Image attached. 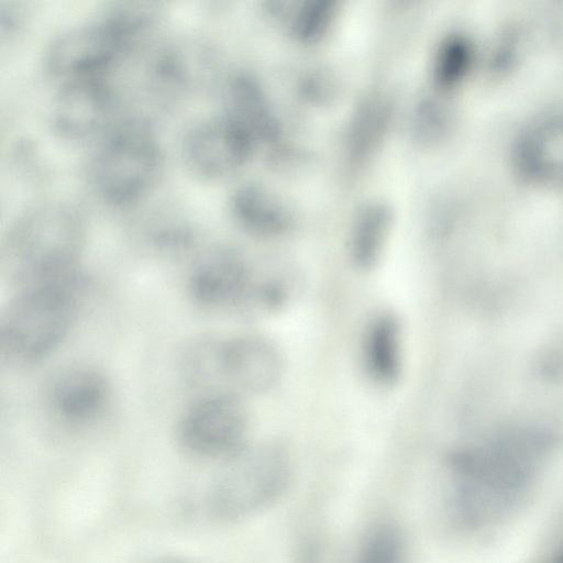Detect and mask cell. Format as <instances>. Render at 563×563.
Here are the masks:
<instances>
[{
	"instance_id": "obj_1",
	"label": "cell",
	"mask_w": 563,
	"mask_h": 563,
	"mask_svg": "<svg viewBox=\"0 0 563 563\" xmlns=\"http://www.w3.org/2000/svg\"><path fill=\"white\" fill-rule=\"evenodd\" d=\"M549 445L544 433L515 428L456 451L451 468L457 511L481 522L510 510L529 490Z\"/></svg>"
},
{
	"instance_id": "obj_2",
	"label": "cell",
	"mask_w": 563,
	"mask_h": 563,
	"mask_svg": "<svg viewBox=\"0 0 563 563\" xmlns=\"http://www.w3.org/2000/svg\"><path fill=\"white\" fill-rule=\"evenodd\" d=\"M85 295L81 274L14 290L0 316V355L29 367L52 355L77 321Z\"/></svg>"
},
{
	"instance_id": "obj_3",
	"label": "cell",
	"mask_w": 563,
	"mask_h": 563,
	"mask_svg": "<svg viewBox=\"0 0 563 563\" xmlns=\"http://www.w3.org/2000/svg\"><path fill=\"white\" fill-rule=\"evenodd\" d=\"M84 242L82 225L74 213L59 207L38 208L10 229L0 275L14 290L75 276Z\"/></svg>"
},
{
	"instance_id": "obj_4",
	"label": "cell",
	"mask_w": 563,
	"mask_h": 563,
	"mask_svg": "<svg viewBox=\"0 0 563 563\" xmlns=\"http://www.w3.org/2000/svg\"><path fill=\"white\" fill-rule=\"evenodd\" d=\"M180 374L194 389L236 397L271 390L283 374V358L267 339L240 334L205 335L180 355Z\"/></svg>"
},
{
	"instance_id": "obj_5",
	"label": "cell",
	"mask_w": 563,
	"mask_h": 563,
	"mask_svg": "<svg viewBox=\"0 0 563 563\" xmlns=\"http://www.w3.org/2000/svg\"><path fill=\"white\" fill-rule=\"evenodd\" d=\"M290 461L276 443L243 446L212 483L207 507L212 518L235 520L246 517L276 499L288 483Z\"/></svg>"
},
{
	"instance_id": "obj_6",
	"label": "cell",
	"mask_w": 563,
	"mask_h": 563,
	"mask_svg": "<svg viewBox=\"0 0 563 563\" xmlns=\"http://www.w3.org/2000/svg\"><path fill=\"white\" fill-rule=\"evenodd\" d=\"M285 272L258 273L241 255L216 250L200 257L190 269L187 290L203 309L273 311L284 288Z\"/></svg>"
},
{
	"instance_id": "obj_7",
	"label": "cell",
	"mask_w": 563,
	"mask_h": 563,
	"mask_svg": "<svg viewBox=\"0 0 563 563\" xmlns=\"http://www.w3.org/2000/svg\"><path fill=\"white\" fill-rule=\"evenodd\" d=\"M144 19V11L120 9L102 20L69 30L51 44L48 70L71 79L91 76L112 60L126 35Z\"/></svg>"
},
{
	"instance_id": "obj_8",
	"label": "cell",
	"mask_w": 563,
	"mask_h": 563,
	"mask_svg": "<svg viewBox=\"0 0 563 563\" xmlns=\"http://www.w3.org/2000/svg\"><path fill=\"white\" fill-rule=\"evenodd\" d=\"M249 416L240 397L200 395L183 412L176 427L180 446L199 457H230L244 446Z\"/></svg>"
},
{
	"instance_id": "obj_9",
	"label": "cell",
	"mask_w": 563,
	"mask_h": 563,
	"mask_svg": "<svg viewBox=\"0 0 563 563\" xmlns=\"http://www.w3.org/2000/svg\"><path fill=\"white\" fill-rule=\"evenodd\" d=\"M44 409L66 429L82 430L99 423L113 400L112 385L98 367L71 363L55 369L42 391Z\"/></svg>"
},
{
	"instance_id": "obj_10",
	"label": "cell",
	"mask_w": 563,
	"mask_h": 563,
	"mask_svg": "<svg viewBox=\"0 0 563 563\" xmlns=\"http://www.w3.org/2000/svg\"><path fill=\"white\" fill-rule=\"evenodd\" d=\"M157 166L155 140L143 129L130 128L106 142L95 159L92 178L107 200L125 202L144 191Z\"/></svg>"
},
{
	"instance_id": "obj_11",
	"label": "cell",
	"mask_w": 563,
	"mask_h": 563,
	"mask_svg": "<svg viewBox=\"0 0 563 563\" xmlns=\"http://www.w3.org/2000/svg\"><path fill=\"white\" fill-rule=\"evenodd\" d=\"M512 163L529 184L563 185V111L547 113L523 128L512 147Z\"/></svg>"
},
{
	"instance_id": "obj_12",
	"label": "cell",
	"mask_w": 563,
	"mask_h": 563,
	"mask_svg": "<svg viewBox=\"0 0 563 563\" xmlns=\"http://www.w3.org/2000/svg\"><path fill=\"white\" fill-rule=\"evenodd\" d=\"M246 147V135L234 119L210 120L187 134L185 162L198 176L219 177L241 163Z\"/></svg>"
},
{
	"instance_id": "obj_13",
	"label": "cell",
	"mask_w": 563,
	"mask_h": 563,
	"mask_svg": "<svg viewBox=\"0 0 563 563\" xmlns=\"http://www.w3.org/2000/svg\"><path fill=\"white\" fill-rule=\"evenodd\" d=\"M107 93L91 76L73 78L58 93L54 124L67 136H82L98 128L106 113Z\"/></svg>"
},
{
	"instance_id": "obj_14",
	"label": "cell",
	"mask_w": 563,
	"mask_h": 563,
	"mask_svg": "<svg viewBox=\"0 0 563 563\" xmlns=\"http://www.w3.org/2000/svg\"><path fill=\"white\" fill-rule=\"evenodd\" d=\"M362 360L369 378L382 386L395 384L402 368L401 329L390 313L376 316L366 327Z\"/></svg>"
},
{
	"instance_id": "obj_15",
	"label": "cell",
	"mask_w": 563,
	"mask_h": 563,
	"mask_svg": "<svg viewBox=\"0 0 563 563\" xmlns=\"http://www.w3.org/2000/svg\"><path fill=\"white\" fill-rule=\"evenodd\" d=\"M355 563H406L402 534L389 525L374 528L364 539Z\"/></svg>"
},
{
	"instance_id": "obj_16",
	"label": "cell",
	"mask_w": 563,
	"mask_h": 563,
	"mask_svg": "<svg viewBox=\"0 0 563 563\" xmlns=\"http://www.w3.org/2000/svg\"><path fill=\"white\" fill-rule=\"evenodd\" d=\"M387 234V222L380 214L364 219L356 228L351 257L360 269H371L379 261Z\"/></svg>"
},
{
	"instance_id": "obj_17",
	"label": "cell",
	"mask_w": 563,
	"mask_h": 563,
	"mask_svg": "<svg viewBox=\"0 0 563 563\" xmlns=\"http://www.w3.org/2000/svg\"><path fill=\"white\" fill-rule=\"evenodd\" d=\"M556 563H563V552L562 554L560 555V558L558 559V562Z\"/></svg>"
},
{
	"instance_id": "obj_18",
	"label": "cell",
	"mask_w": 563,
	"mask_h": 563,
	"mask_svg": "<svg viewBox=\"0 0 563 563\" xmlns=\"http://www.w3.org/2000/svg\"><path fill=\"white\" fill-rule=\"evenodd\" d=\"M162 563H179V562H176V561H166V562H162Z\"/></svg>"
}]
</instances>
